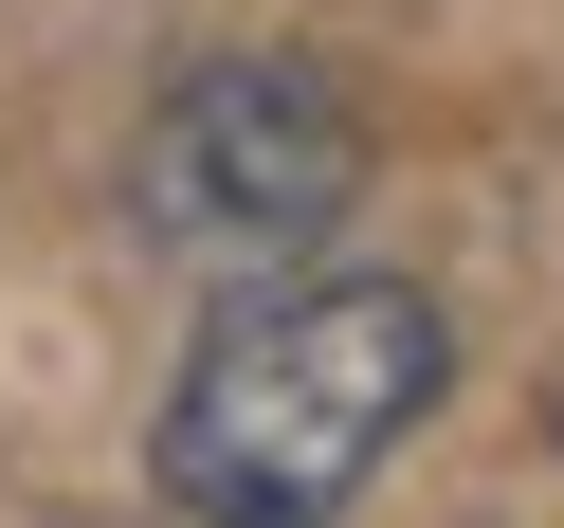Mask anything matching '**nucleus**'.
Instances as JSON below:
<instances>
[{
    "instance_id": "f257e3e1",
    "label": "nucleus",
    "mask_w": 564,
    "mask_h": 528,
    "mask_svg": "<svg viewBox=\"0 0 564 528\" xmlns=\"http://www.w3.org/2000/svg\"><path fill=\"white\" fill-rule=\"evenodd\" d=\"M437 382H455V328L419 273H292V292H237L183 346L147 474L183 528H328L437 419Z\"/></svg>"
},
{
    "instance_id": "f03ea898",
    "label": "nucleus",
    "mask_w": 564,
    "mask_h": 528,
    "mask_svg": "<svg viewBox=\"0 0 564 528\" xmlns=\"http://www.w3.org/2000/svg\"><path fill=\"white\" fill-rule=\"evenodd\" d=\"M365 201V128L310 55H200L164 74V110L128 128V219L147 256H310V237Z\"/></svg>"
}]
</instances>
